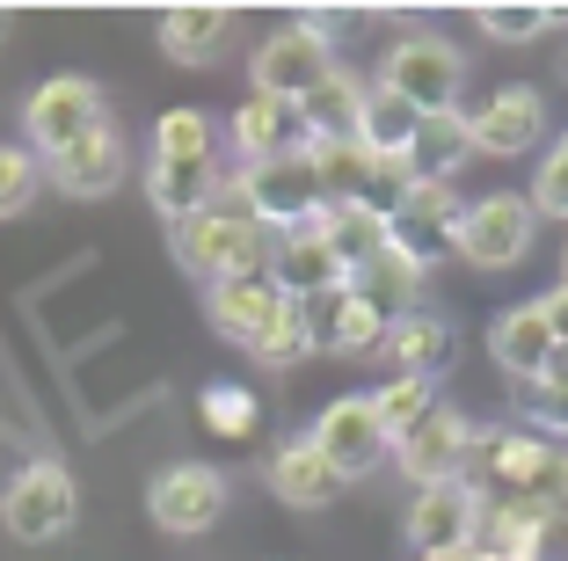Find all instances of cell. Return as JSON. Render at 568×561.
<instances>
[{
    "label": "cell",
    "instance_id": "603a6c76",
    "mask_svg": "<svg viewBox=\"0 0 568 561\" xmlns=\"http://www.w3.org/2000/svg\"><path fill=\"white\" fill-rule=\"evenodd\" d=\"M212 190H219V161H153L146 168V198L168 227L175 219H197L212 204Z\"/></svg>",
    "mask_w": 568,
    "mask_h": 561
},
{
    "label": "cell",
    "instance_id": "60d3db41",
    "mask_svg": "<svg viewBox=\"0 0 568 561\" xmlns=\"http://www.w3.org/2000/svg\"><path fill=\"white\" fill-rule=\"evenodd\" d=\"M561 67H568V59H561Z\"/></svg>",
    "mask_w": 568,
    "mask_h": 561
},
{
    "label": "cell",
    "instance_id": "5bb4252c",
    "mask_svg": "<svg viewBox=\"0 0 568 561\" xmlns=\"http://www.w3.org/2000/svg\"><path fill=\"white\" fill-rule=\"evenodd\" d=\"M386 329H394V321L372 314L351 284H343V292L306 299V335H314V350H335V358H379V350H386Z\"/></svg>",
    "mask_w": 568,
    "mask_h": 561
},
{
    "label": "cell",
    "instance_id": "ffe728a7",
    "mask_svg": "<svg viewBox=\"0 0 568 561\" xmlns=\"http://www.w3.org/2000/svg\"><path fill=\"white\" fill-rule=\"evenodd\" d=\"M270 495H277V503H292V511H328L335 495H343V474H335V467L300 438V445H277V452H270Z\"/></svg>",
    "mask_w": 568,
    "mask_h": 561
},
{
    "label": "cell",
    "instance_id": "484cf974",
    "mask_svg": "<svg viewBox=\"0 0 568 561\" xmlns=\"http://www.w3.org/2000/svg\"><path fill=\"white\" fill-rule=\"evenodd\" d=\"M314 227H321V241L343 256V270H357L365 256H379V248L394 241V219H386L379 204H328Z\"/></svg>",
    "mask_w": 568,
    "mask_h": 561
},
{
    "label": "cell",
    "instance_id": "836d02e7",
    "mask_svg": "<svg viewBox=\"0 0 568 561\" xmlns=\"http://www.w3.org/2000/svg\"><path fill=\"white\" fill-rule=\"evenodd\" d=\"M481 37H496V44H539L547 30H561V16H547V8H481Z\"/></svg>",
    "mask_w": 568,
    "mask_h": 561
},
{
    "label": "cell",
    "instance_id": "6da1fadb",
    "mask_svg": "<svg viewBox=\"0 0 568 561\" xmlns=\"http://www.w3.org/2000/svg\"><path fill=\"white\" fill-rule=\"evenodd\" d=\"M168 241H175V263H183L190 278H204V284L270 278V248H277L263 227H255V219L212 212V204H204L197 219H175V227H168Z\"/></svg>",
    "mask_w": 568,
    "mask_h": 561
},
{
    "label": "cell",
    "instance_id": "277c9868",
    "mask_svg": "<svg viewBox=\"0 0 568 561\" xmlns=\"http://www.w3.org/2000/svg\"><path fill=\"white\" fill-rule=\"evenodd\" d=\"M73 518H81V489H73V474L59 460H30L0 489V525L16 532L22 547H44L59 532H73Z\"/></svg>",
    "mask_w": 568,
    "mask_h": 561
},
{
    "label": "cell",
    "instance_id": "d4e9b609",
    "mask_svg": "<svg viewBox=\"0 0 568 561\" xmlns=\"http://www.w3.org/2000/svg\"><path fill=\"white\" fill-rule=\"evenodd\" d=\"M226 44H234V16L226 8H175V16H161V51L175 67H212Z\"/></svg>",
    "mask_w": 568,
    "mask_h": 561
},
{
    "label": "cell",
    "instance_id": "f1b7e54d",
    "mask_svg": "<svg viewBox=\"0 0 568 561\" xmlns=\"http://www.w3.org/2000/svg\"><path fill=\"white\" fill-rule=\"evenodd\" d=\"M372 409H379V430H386V445H402L408 430H416L423 415L437 409V387H430V380H408V372H394L386 387H372Z\"/></svg>",
    "mask_w": 568,
    "mask_h": 561
},
{
    "label": "cell",
    "instance_id": "ac0fdd59",
    "mask_svg": "<svg viewBox=\"0 0 568 561\" xmlns=\"http://www.w3.org/2000/svg\"><path fill=\"white\" fill-rule=\"evenodd\" d=\"M277 307H284V292L270 278H234V284H212V292H204L212 329L226 335V343H241V350L263 343V329L277 321Z\"/></svg>",
    "mask_w": 568,
    "mask_h": 561
},
{
    "label": "cell",
    "instance_id": "e575fe53",
    "mask_svg": "<svg viewBox=\"0 0 568 561\" xmlns=\"http://www.w3.org/2000/svg\"><path fill=\"white\" fill-rule=\"evenodd\" d=\"M532 212L568 219V132L554 139V153L539 161V176H532Z\"/></svg>",
    "mask_w": 568,
    "mask_h": 561
},
{
    "label": "cell",
    "instance_id": "7c38bea8",
    "mask_svg": "<svg viewBox=\"0 0 568 561\" xmlns=\"http://www.w3.org/2000/svg\"><path fill=\"white\" fill-rule=\"evenodd\" d=\"M467 139H474V153H488V161L532 153L539 139H547V96H539V88H518V81L496 88V96L467 117Z\"/></svg>",
    "mask_w": 568,
    "mask_h": 561
},
{
    "label": "cell",
    "instance_id": "3957f363",
    "mask_svg": "<svg viewBox=\"0 0 568 561\" xmlns=\"http://www.w3.org/2000/svg\"><path fill=\"white\" fill-rule=\"evenodd\" d=\"M102 124H110V110H102V88L88 81V73H59V81L30 88V102H22V139H30L37 161L81 147L88 132H102Z\"/></svg>",
    "mask_w": 568,
    "mask_h": 561
},
{
    "label": "cell",
    "instance_id": "cb8c5ba5",
    "mask_svg": "<svg viewBox=\"0 0 568 561\" xmlns=\"http://www.w3.org/2000/svg\"><path fill=\"white\" fill-rule=\"evenodd\" d=\"M379 358H394V372H408V380H437L445 372V358H452V329H445V314H402L394 329H386V350Z\"/></svg>",
    "mask_w": 568,
    "mask_h": 561
},
{
    "label": "cell",
    "instance_id": "30bf717a",
    "mask_svg": "<svg viewBox=\"0 0 568 561\" xmlns=\"http://www.w3.org/2000/svg\"><path fill=\"white\" fill-rule=\"evenodd\" d=\"M306 445H314L343 481L372 474V467L394 452V445H386V430H379V409H372V394H343V401H328V409L314 415V430H306Z\"/></svg>",
    "mask_w": 568,
    "mask_h": 561
},
{
    "label": "cell",
    "instance_id": "44dd1931",
    "mask_svg": "<svg viewBox=\"0 0 568 561\" xmlns=\"http://www.w3.org/2000/svg\"><path fill=\"white\" fill-rule=\"evenodd\" d=\"M488 350H496L503 372H518V380L539 387V372H547V358H554V329H547V314H539V299L532 307H503V314L488 321Z\"/></svg>",
    "mask_w": 568,
    "mask_h": 561
},
{
    "label": "cell",
    "instance_id": "8992f818",
    "mask_svg": "<svg viewBox=\"0 0 568 561\" xmlns=\"http://www.w3.org/2000/svg\"><path fill=\"white\" fill-rule=\"evenodd\" d=\"M532 198H518V190H488V198H474L467 212H459V263L474 270H510L532 256Z\"/></svg>",
    "mask_w": 568,
    "mask_h": 561
},
{
    "label": "cell",
    "instance_id": "4316f807",
    "mask_svg": "<svg viewBox=\"0 0 568 561\" xmlns=\"http://www.w3.org/2000/svg\"><path fill=\"white\" fill-rule=\"evenodd\" d=\"M416 124H423V117L408 110L394 88L365 81V110H357V147H365V153H379V161H402L408 139H416Z\"/></svg>",
    "mask_w": 568,
    "mask_h": 561
},
{
    "label": "cell",
    "instance_id": "7402d4cb",
    "mask_svg": "<svg viewBox=\"0 0 568 561\" xmlns=\"http://www.w3.org/2000/svg\"><path fill=\"white\" fill-rule=\"evenodd\" d=\"M351 292L365 299L372 314H386V321H402V314H416V292H423V263H408L402 248L386 241L379 256H365V263L351 270Z\"/></svg>",
    "mask_w": 568,
    "mask_h": 561
},
{
    "label": "cell",
    "instance_id": "d6986e66",
    "mask_svg": "<svg viewBox=\"0 0 568 561\" xmlns=\"http://www.w3.org/2000/svg\"><path fill=\"white\" fill-rule=\"evenodd\" d=\"M474 139H467V110H452V117H423L416 139H408V153L394 168H402V182H452L459 168H467Z\"/></svg>",
    "mask_w": 568,
    "mask_h": 561
},
{
    "label": "cell",
    "instance_id": "9a60e30c",
    "mask_svg": "<svg viewBox=\"0 0 568 561\" xmlns=\"http://www.w3.org/2000/svg\"><path fill=\"white\" fill-rule=\"evenodd\" d=\"M270 284L306 307V299H321V292H343L351 270H343V256L321 241V227H300V233H277V248H270Z\"/></svg>",
    "mask_w": 568,
    "mask_h": 561
},
{
    "label": "cell",
    "instance_id": "2e32d148",
    "mask_svg": "<svg viewBox=\"0 0 568 561\" xmlns=\"http://www.w3.org/2000/svg\"><path fill=\"white\" fill-rule=\"evenodd\" d=\"M44 182H51V190H67V198H110V190L124 182V139H118V124H102V132L81 139V147L51 153Z\"/></svg>",
    "mask_w": 568,
    "mask_h": 561
},
{
    "label": "cell",
    "instance_id": "f35d334b",
    "mask_svg": "<svg viewBox=\"0 0 568 561\" xmlns=\"http://www.w3.org/2000/svg\"><path fill=\"white\" fill-rule=\"evenodd\" d=\"M8 30H16V22H8V16H0V44H8Z\"/></svg>",
    "mask_w": 568,
    "mask_h": 561
},
{
    "label": "cell",
    "instance_id": "4fadbf2b",
    "mask_svg": "<svg viewBox=\"0 0 568 561\" xmlns=\"http://www.w3.org/2000/svg\"><path fill=\"white\" fill-rule=\"evenodd\" d=\"M474 518H481V489H474V481H437V489H416L408 547H416L423 561H430V554H459V547H474Z\"/></svg>",
    "mask_w": 568,
    "mask_h": 561
},
{
    "label": "cell",
    "instance_id": "74e56055",
    "mask_svg": "<svg viewBox=\"0 0 568 561\" xmlns=\"http://www.w3.org/2000/svg\"><path fill=\"white\" fill-rule=\"evenodd\" d=\"M430 561H481V554H474V547H459V554H430Z\"/></svg>",
    "mask_w": 568,
    "mask_h": 561
},
{
    "label": "cell",
    "instance_id": "e0dca14e",
    "mask_svg": "<svg viewBox=\"0 0 568 561\" xmlns=\"http://www.w3.org/2000/svg\"><path fill=\"white\" fill-rule=\"evenodd\" d=\"M226 139H234L241 168H263V161H277V153H300L306 147V124H300V110H292V102L248 96L234 110V124H226Z\"/></svg>",
    "mask_w": 568,
    "mask_h": 561
},
{
    "label": "cell",
    "instance_id": "8fae6325",
    "mask_svg": "<svg viewBox=\"0 0 568 561\" xmlns=\"http://www.w3.org/2000/svg\"><path fill=\"white\" fill-rule=\"evenodd\" d=\"M474 445H481V430L459 409H430L402 445H394V460H402V474H416V489H437V481H467Z\"/></svg>",
    "mask_w": 568,
    "mask_h": 561
},
{
    "label": "cell",
    "instance_id": "ba28073f",
    "mask_svg": "<svg viewBox=\"0 0 568 561\" xmlns=\"http://www.w3.org/2000/svg\"><path fill=\"white\" fill-rule=\"evenodd\" d=\"M146 518L161 532H175V540L212 532L219 518H226V474H219V467H204V460L161 467V474L146 481Z\"/></svg>",
    "mask_w": 568,
    "mask_h": 561
},
{
    "label": "cell",
    "instance_id": "d590c367",
    "mask_svg": "<svg viewBox=\"0 0 568 561\" xmlns=\"http://www.w3.org/2000/svg\"><path fill=\"white\" fill-rule=\"evenodd\" d=\"M539 387H547V394L568 409V343H554V358H547V372H539Z\"/></svg>",
    "mask_w": 568,
    "mask_h": 561
},
{
    "label": "cell",
    "instance_id": "8d00e7d4",
    "mask_svg": "<svg viewBox=\"0 0 568 561\" xmlns=\"http://www.w3.org/2000/svg\"><path fill=\"white\" fill-rule=\"evenodd\" d=\"M539 314H547V329H554V343H568V284H554L547 299H539Z\"/></svg>",
    "mask_w": 568,
    "mask_h": 561
},
{
    "label": "cell",
    "instance_id": "4dcf8cb0",
    "mask_svg": "<svg viewBox=\"0 0 568 561\" xmlns=\"http://www.w3.org/2000/svg\"><path fill=\"white\" fill-rule=\"evenodd\" d=\"M248 358H255V364H270V372H284V364L314 358V335H306V307H300V299H284L277 321L263 329V343H255Z\"/></svg>",
    "mask_w": 568,
    "mask_h": 561
},
{
    "label": "cell",
    "instance_id": "1f68e13d",
    "mask_svg": "<svg viewBox=\"0 0 568 561\" xmlns=\"http://www.w3.org/2000/svg\"><path fill=\"white\" fill-rule=\"evenodd\" d=\"M44 190V161L30 147H0V219H22Z\"/></svg>",
    "mask_w": 568,
    "mask_h": 561
},
{
    "label": "cell",
    "instance_id": "83f0119b",
    "mask_svg": "<svg viewBox=\"0 0 568 561\" xmlns=\"http://www.w3.org/2000/svg\"><path fill=\"white\" fill-rule=\"evenodd\" d=\"M357 110H365V81L351 67H335L314 96L300 102V124L306 139H357Z\"/></svg>",
    "mask_w": 568,
    "mask_h": 561
},
{
    "label": "cell",
    "instance_id": "52a82bcc",
    "mask_svg": "<svg viewBox=\"0 0 568 561\" xmlns=\"http://www.w3.org/2000/svg\"><path fill=\"white\" fill-rule=\"evenodd\" d=\"M335 67H343V59H335L328 30H321V22H292V30H277L263 51H255V96L292 102V110H300V102L314 96Z\"/></svg>",
    "mask_w": 568,
    "mask_h": 561
},
{
    "label": "cell",
    "instance_id": "7a4b0ae2",
    "mask_svg": "<svg viewBox=\"0 0 568 561\" xmlns=\"http://www.w3.org/2000/svg\"><path fill=\"white\" fill-rule=\"evenodd\" d=\"M379 88H394L416 117H452L459 110V88H467V59L445 37H402L379 59Z\"/></svg>",
    "mask_w": 568,
    "mask_h": 561
},
{
    "label": "cell",
    "instance_id": "f546056e",
    "mask_svg": "<svg viewBox=\"0 0 568 561\" xmlns=\"http://www.w3.org/2000/svg\"><path fill=\"white\" fill-rule=\"evenodd\" d=\"M153 161H219V124L204 110H168L153 124Z\"/></svg>",
    "mask_w": 568,
    "mask_h": 561
},
{
    "label": "cell",
    "instance_id": "d6a6232c",
    "mask_svg": "<svg viewBox=\"0 0 568 561\" xmlns=\"http://www.w3.org/2000/svg\"><path fill=\"white\" fill-rule=\"evenodd\" d=\"M197 409H204V430H219V438H248V430H255V394H248V387L212 380L197 394Z\"/></svg>",
    "mask_w": 568,
    "mask_h": 561
},
{
    "label": "cell",
    "instance_id": "9c48e42d",
    "mask_svg": "<svg viewBox=\"0 0 568 561\" xmlns=\"http://www.w3.org/2000/svg\"><path fill=\"white\" fill-rule=\"evenodd\" d=\"M459 190L452 182H408L402 198H394V248H402L408 263H445V256H459Z\"/></svg>",
    "mask_w": 568,
    "mask_h": 561
},
{
    "label": "cell",
    "instance_id": "ab89813d",
    "mask_svg": "<svg viewBox=\"0 0 568 561\" xmlns=\"http://www.w3.org/2000/svg\"><path fill=\"white\" fill-rule=\"evenodd\" d=\"M561 284H568V256H561Z\"/></svg>",
    "mask_w": 568,
    "mask_h": 561
},
{
    "label": "cell",
    "instance_id": "5b68a950",
    "mask_svg": "<svg viewBox=\"0 0 568 561\" xmlns=\"http://www.w3.org/2000/svg\"><path fill=\"white\" fill-rule=\"evenodd\" d=\"M241 182H248V219L277 241V233H300V227H314L321 212H328V198H321V176H314V161H306V147L300 153H277V161H263V168H241Z\"/></svg>",
    "mask_w": 568,
    "mask_h": 561
}]
</instances>
